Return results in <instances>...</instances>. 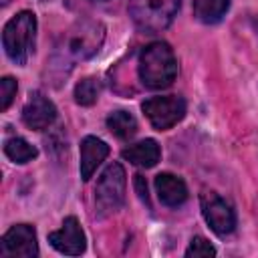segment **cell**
<instances>
[{"label": "cell", "mask_w": 258, "mask_h": 258, "mask_svg": "<svg viewBox=\"0 0 258 258\" xmlns=\"http://www.w3.org/2000/svg\"><path fill=\"white\" fill-rule=\"evenodd\" d=\"M185 256H194V258H208V256H216V248L202 236H196L189 240V246L185 250Z\"/></svg>", "instance_id": "ac0fdd59"}, {"label": "cell", "mask_w": 258, "mask_h": 258, "mask_svg": "<svg viewBox=\"0 0 258 258\" xmlns=\"http://www.w3.org/2000/svg\"><path fill=\"white\" fill-rule=\"evenodd\" d=\"M191 8H194V16L200 22L216 24L226 16L230 8V0H194Z\"/></svg>", "instance_id": "5bb4252c"}, {"label": "cell", "mask_w": 258, "mask_h": 258, "mask_svg": "<svg viewBox=\"0 0 258 258\" xmlns=\"http://www.w3.org/2000/svg\"><path fill=\"white\" fill-rule=\"evenodd\" d=\"M200 206H202L204 220L208 222V226L212 228L214 234L228 236V234L234 232V228H236V212L232 210V206L224 198H220L212 189H204L202 196H200Z\"/></svg>", "instance_id": "52a82bcc"}, {"label": "cell", "mask_w": 258, "mask_h": 258, "mask_svg": "<svg viewBox=\"0 0 258 258\" xmlns=\"http://www.w3.org/2000/svg\"><path fill=\"white\" fill-rule=\"evenodd\" d=\"M135 189L141 198V202L149 204V194H147V183H145V177L143 175H135Z\"/></svg>", "instance_id": "ffe728a7"}, {"label": "cell", "mask_w": 258, "mask_h": 258, "mask_svg": "<svg viewBox=\"0 0 258 258\" xmlns=\"http://www.w3.org/2000/svg\"><path fill=\"white\" fill-rule=\"evenodd\" d=\"M93 2H107V0H93Z\"/></svg>", "instance_id": "44dd1931"}, {"label": "cell", "mask_w": 258, "mask_h": 258, "mask_svg": "<svg viewBox=\"0 0 258 258\" xmlns=\"http://www.w3.org/2000/svg\"><path fill=\"white\" fill-rule=\"evenodd\" d=\"M16 89H18V85L12 77H4L0 81V111H6L10 107V103L16 97Z\"/></svg>", "instance_id": "d6986e66"}, {"label": "cell", "mask_w": 258, "mask_h": 258, "mask_svg": "<svg viewBox=\"0 0 258 258\" xmlns=\"http://www.w3.org/2000/svg\"><path fill=\"white\" fill-rule=\"evenodd\" d=\"M121 155H123V159H127L133 165L153 167L161 157V149L155 139H143V141H137V143L125 147L121 151Z\"/></svg>", "instance_id": "4fadbf2b"}, {"label": "cell", "mask_w": 258, "mask_h": 258, "mask_svg": "<svg viewBox=\"0 0 258 258\" xmlns=\"http://www.w3.org/2000/svg\"><path fill=\"white\" fill-rule=\"evenodd\" d=\"M155 191L161 204L169 208H177L187 200V185L181 177L173 173H159L155 175Z\"/></svg>", "instance_id": "7c38bea8"}, {"label": "cell", "mask_w": 258, "mask_h": 258, "mask_svg": "<svg viewBox=\"0 0 258 258\" xmlns=\"http://www.w3.org/2000/svg\"><path fill=\"white\" fill-rule=\"evenodd\" d=\"M48 242L56 252L67 254V256H79L87 248L85 232H83V228L75 216L64 218L62 226L48 234Z\"/></svg>", "instance_id": "9c48e42d"}, {"label": "cell", "mask_w": 258, "mask_h": 258, "mask_svg": "<svg viewBox=\"0 0 258 258\" xmlns=\"http://www.w3.org/2000/svg\"><path fill=\"white\" fill-rule=\"evenodd\" d=\"M4 153L14 163H28V161H32L38 155L36 147L30 145L22 137H10V139H6L4 141Z\"/></svg>", "instance_id": "2e32d148"}, {"label": "cell", "mask_w": 258, "mask_h": 258, "mask_svg": "<svg viewBox=\"0 0 258 258\" xmlns=\"http://www.w3.org/2000/svg\"><path fill=\"white\" fill-rule=\"evenodd\" d=\"M34 42H36V16L30 10H22L14 14L4 30H2V46L6 56L14 62L24 67L34 52Z\"/></svg>", "instance_id": "3957f363"}, {"label": "cell", "mask_w": 258, "mask_h": 258, "mask_svg": "<svg viewBox=\"0 0 258 258\" xmlns=\"http://www.w3.org/2000/svg\"><path fill=\"white\" fill-rule=\"evenodd\" d=\"M125 169L121 163H109L95 185V208L97 216L105 218L115 214L125 204Z\"/></svg>", "instance_id": "5b68a950"}, {"label": "cell", "mask_w": 258, "mask_h": 258, "mask_svg": "<svg viewBox=\"0 0 258 258\" xmlns=\"http://www.w3.org/2000/svg\"><path fill=\"white\" fill-rule=\"evenodd\" d=\"M0 254L6 258H34L38 254L34 228L30 224L12 226L0 240Z\"/></svg>", "instance_id": "ba28073f"}, {"label": "cell", "mask_w": 258, "mask_h": 258, "mask_svg": "<svg viewBox=\"0 0 258 258\" xmlns=\"http://www.w3.org/2000/svg\"><path fill=\"white\" fill-rule=\"evenodd\" d=\"M105 40V26L99 20H79L60 34L54 52L48 60L52 69L69 73L79 60H87L101 48Z\"/></svg>", "instance_id": "6da1fadb"}, {"label": "cell", "mask_w": 258, "mask_h": 258, "mask_svg": "<svg viewBox=\"0 0 258 258\" xmlns=\"http://www.w3.org/2000/svg\"><path fill=\"white\" fill-rule=\"evenodd\" d=\"M54 119H56V107L52 105V101L40 93H32L22 109L24 125L28 129L42 131V129H48L54 123Z\"/></svg>", "instance_id": "30bf717a"}, {"label": "cell", "mask_w": 258, "mask_h": 258, "mask_svg": "<svg viewBox=\"0 0 258 258\" xmlns=\"http://www.w3.org/2000/svg\"><path fill=\"white\" fill-rule=\"evenodd\" d=\"M139 79L147 89H167L177 77V58L167 42H151L143 46L137 62Z\"/></svg>", "instance_id": "7a4b0ae2"}, {"label": "cell", "mask_w": 258, "mask_h": 258, "mask_svg": "<svg viewBox=\"0 0 258 258\" xmlns=\"http://www.w3.org/2000/svg\"><path fill=\"white\" fill-rule=\"evenodd\" d=\"M107 129L119 139H131L137 133V121L129 111H113L107 117Z\"/></svg>", "instance_id": "9a60e30c"}, {"label": "cell", "mask_w": 258, "mask_h": 258, "mask_svg": "<svg viewBox=\"0 0 258 258\" xmlns=\"http://www.w3.org/2000/svg\"><path fill=\"white\" fill-rule=\"evenodd\" d=\"M99 95H101V83L95 77H87L79 81L75 87V101L83 107H91L93 103H97Z\"/></svg>", "instance_id": "e0dca14e"}, {"label": "cell", "mask_w": 258, "mask_h": 258, "mask_svg": "<svg viewBox=\"0 0 258 258\" xmlns=\"http://www.w3.org/2000/svg\"><path fill=\"white\" fill-rule=\"evenodd\" d=\"M141 109L145 117L149 119L151 127L157 131H167L185 117V101L179 95H163V97L145 99Z\"/></svg>", "instance_id": "8992f818"}, {"label": "cell", "mask_w": 258, "mask_h": 258, "mask_svg": "<svg viewBox=\"0 0 258 258\" xmlns=\"http://www.w3.org/2000/svg\"><path fill=\"white\" fill-rule=\"evenodd\" d=\"M109 155V145L99 139V137H85L81 141V163H79V169H81V179L83 181H89L93 177V173L97 171V167L105 161V157Z\"/></svg>", "instance_id": "8fae6325"}, {"label": "cell", "mask_w": 258, "mask_h": 258, "mask_svg": "<svg viewBox=\"0 0 258 258\" xmlns=\"http://www.w3.org/2000/svg\"><path fill=\"white\" fill-rule=\"evenodd\" d=\"M127 8L133 24L141 32L155 34L173 22L179 10V0H129Z\"/></svg>", "instance_id": "277c9868"}]
</instances>
